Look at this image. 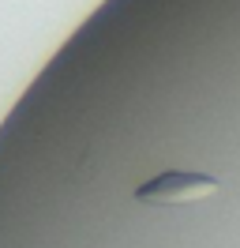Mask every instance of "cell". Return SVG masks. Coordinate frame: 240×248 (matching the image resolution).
I'll return each mask as SVG.
<instances>
[{
    "label": "cell",
    "instance_id": "cell-1",
    "mask_svg": "<svg viewBox=\"0 0 240 248\" xmlns=\"http://www.w3.org/2000/svg\"><path fill=\"white\" fill-rule=\"evenodd\" d=\"M218 188L222 185L207 173H162L150 185H143L135 196L143 203H195V200L214 196Z\"/></svg>",
    "mask_w": 240,
    "mask_h": 248
}]
</instances>
